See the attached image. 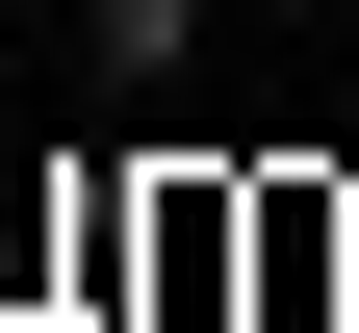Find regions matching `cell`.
<instances>
[{
	"instance_id": "6da1fadb",
	"label": "cell",
	"mask_w": 359,
	"mask_h": 333,
	"mask_svg": "<svg viewBox=\"0 0 359 333\" xmlns=\"http://www.w3.org/2000/svg\"><path fill=\"white\" fill-rule=\"evenodd\" d=\"M52 52L103 77V103H205V52H231V0H52Z\"/></svg>"
},
{
	"instance_id": "3957f363",
	"label": "cell",
	"mask_w": 359,
	"mask_h": 333,
	"mask_svg": "<svg viewBox=\"0 0 359 333\" xmlns=\"http://www.w3.org/2000/svg\"><path fill=\"white\" fill-rule=\"evenodd\" d=\"M0 26H52V0H0Z\"/></svg>"
},
{
	"instance_id": "7a4b0ae2",
	"label": "cell",
	"mask_w": 359,
	"mask_h": 333,
	"mask_svg": "<svg viewBox=\"0 0 359 333\" xmlns=\"http://www.w3.org/2000/svg\"><path fill=\"white\" fill-rule=\"evenodd\" d=\"M231 26H308V0H231Z\"/></svg>"
}]
</instances>
